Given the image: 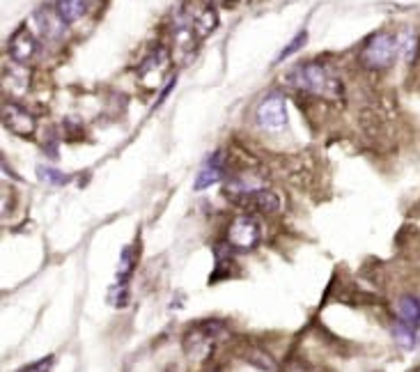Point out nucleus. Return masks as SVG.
Masks as SVG:
<instances>
[{"label":"nucleus","instance_id":"obj_3","mask_svg":"<svg viewBox=\"0 0 420 372\" xmlns=\"http://www.w3.org/2000/svg\"><path fill=\"white\" fill-rule=\"evenodd\" d=\"M400 56V39L393 32H377L365 41V46L361 51V63L367 69H388L395 58Z\"/></svg>","mask_w":420,"mask_h":372},{"label":"nucleus","instance_id":"obj_8","mask_svg":"<svg viewBox=\"0 0 420 372\" xmlns=\"http://www.w3.org/2000/svg\"><path fill=\"white\" fill-rule=\"evenodd\" d=\"M168 63H170V53L168 49L163 46H156L150 56L143 60V65L138 67V79L143 81L145 85H159L161 76L165 74V69H168Z\"/></svg>","mask_w":420,"mask_h":372},{"label":"nucleus","instance_id":"obj_9","mask_svg":"<svg viewBox=\"0 0 420 372\" xmlns=\"http://www.w3.org/2000/svg\"><path fill=\"white\" fill-rule=\"evenodd\" d=\"M7 51H10V58L14 63L25 65L28 60L34 58V53H37V39H34V34L28 28H21L12 34Z\"/></svg>","mask_w":420,"mask_h":372},{"label":"nucleus","instance_id":"obj_18","mask_svg":"<svg viewBox=\"0 0 420 372\" xmlns=\"http://www.w3.org/2000/svg\"><path fill=\"white\" fill-rule=\"evenodd\" d=\"M397 39H400V53L405 56L407 63H414L418 51V37L411 30H405L402 34H397Z\"/></svg>","mask_w":420,"mask_h":372},{"label":"nucleus","instance_id":"obj_4","mask_svg":"<svg viewBox=\"0 0 420 372\" xmlns=\"http://www.w3.org/2000/svg\"><path fill=\"white\" fill-rule=\"evenodd\" d=\"M262 239V230L260 223L248 214L237 216L225 232V244L230 250H237V253H250L255 250Z\"/></svg>","mask_w":420,"mask_h":372},{"label":"nucleus","instance_id":"obj_12","mask_svg":"<svg viewBox=\"0 0 420 372\" xmlns=\"http://www.w3.org/2000/svg\"><path fill=\"white\" fill-rule=\"evenodd\" d=\"M28 83H30V72L25 69V65H19V63L7 65L5 76H3V88L10 97H21V94H25Z\"/></svg>","mask_w":420,"mask_h":372},{"label":"nucleus","instance_id":"obj_1","mask_svg":"<svg viewBox=\"0 0 420 372\" xmlns=\"http://www.w3.org/2000/svg\"><path fill=\"white\" fill-rule=\"evenodd\" d=\"M287 85L294 90H301L312 97L338 99L343 94V83L329 72L322 63H299L285 74Z\"/></svg>","mask_w":420,"mask_h":372},{"label":"nucleus","instance_id":"obj_13","mask_svg":"<svg viewBox=\"0 0 420 372\" xmlns=\"http://www.w3.org/2000/svg\"><path fill=\"white\" fill-rule=\"evenodd\" d=\"M395 313L400 322H405L409 326H420V299L414 294H405V297L397 299L395 304Z\"/></svg>","mask_w":420,"mask_h":372},{"label":"nucleus","instance_id":"obj_17","mask_svg":"<svg viewBox=\"0 0 420 372\" xmlns=\"http://www.w3.org/2000/svg\"><path fill=\"white\" fill-rule=\"evenodd\" d=\"M37 177L42 181H46V184H51V186H65L67 181H69L67 172L56 170V168H51V166H37Z\"/></svg>","mask_w":420,"mask_h":372},{"label":"nucleus","instance_id":"obj_16","mask_svg":"<svg viewBox=\"0 0 420 372\" xmlns=\"http://www.w3.org/2000/svg\"><path fill=\"white\" fill-rule=\"evenodd\" d=\"M393 338H395V342L402 349H414L416 347V328L397 319V322L393 324Z\"/></svg>","mask_w":420,"mask_h":372},{"label":"nucleus","instance_id":"obj_2","mask_svg":"<svg viewBox=\"0 0 420 372\" xmlns=\"http://www.w3.org/2000/svg\"><path fill=\"white\" fill-rule=\"evenodd\" d=\"M227 328L218 319H207V322L193 326L191 331L184 335V352L189 354L193 361H207L212 357L214 345L218 338H223Z\"/></svg>","mask_w":420,"mask_h":372},{"label":"nucleus","instance_id":"obj_21","mask_svg":"<svg viewBox=\"0 0 420 372\" xmlns=\"http://www.w3.org/2000/svg\"><path fill=\"white\" fill-rule=\"evenodd\" d=\"M305 41H308V30H301V32L296 34V37L290 41V44H287L283 51H280V56L276 58V63H283V60H287L290 56H294L296 51H301V49L305 46Z\"/></svg>","mask_w":420,"mask_h":372},{"label":"nucleus","instance_id":"obj_19","mask_svg":"<svg viewBox=\"0 0 420 372\" xmlns=\"http://www.w3.org/2000/svg\"><path fill=\"white\" fill-rule=\"evenodd\" d=\"M134 264H136V248L127 246L125 250H122V257H120L117 281L129 283V276H131V271H134Z\"/></svg>","mask_w":420,"mask_h":372},{"label":"nucleus","instance_id":"obj_5","mask_svg":"<svg viewBox=\"0 0 420 372\" xmlns=\"http://www.w3.org/2000/svg\"><path fill=\"white\" fill-rule=\"evenodd\" d=\"M257 127L265 129L269 134H278L287 127V103L283 94H269L260 101V106L255 110Z\"/></svg>","mask_w":420,"mask_h":372},{"label":"nucleus","instance_id":"obj_10","mask_svg":"<svg viewBox=\"0 0 420 372\" xmlns=\"http://www.w3.org/2000/svg\"><path fill=\"white\" fill-rule=\"evenodd\" d=\"M34 21H37V32H39V37H44V39H58L60 34H63V28H65V21L60 19V14H58V10L53 7H42V10H37L34 12Z\"/></svg>","mask_w":420,"mask_h":372},{"label":"nucleus","instance_id":"obj_22","mask_svg":"<svg viewBox=\"0 0 420 372\" xmlns=\"http://www.w3.org/2000/svg\"><path fill=\"white\" fill-rule=\"evenodd\" d=\"M218 3H223V5H227V3H232V0H218Z\"/></svg>","mask_w":420,"mask_h":372},{"label":"nucleus","instance_id":"obj_6","mask_svg":"<svg viewBox=\"0 0 420 372\" xmlns=\"http://www.w3.org/2000/svg\"><path fill=\"white\" fill-rule=\"evenodd\" d=\"M232 205H237L239 210H246L253 214H276L280 210V198L276 191H271V188L262 186L255 188V191H248V193H241L237 198H232L230 200Z\"/></svg>","mask_w":420,"mask_h":372},{"label":"nucleus","instance_id":"obj_11","mask_svg":"<svg viewBox=\"0 0 420 372\" xmlns=\"http://www.w3.org/2000/svg\"><path fill=\"white\" fill-rule=\"evenodd\" d=\"M225 177V170H223V154L221 152H216L212 154L205 163H203V168H200L198 172V177H196V191H203V188H209V186H214L218 184Z\"/></svg>","mask_w":420,"mask_h":372},{"label":"nucleus","instance_id":"obj_14","mask_svg":"<svg viewBox=\"0 0 420 372\" xmlns=\"http://www.w3.org/2000/svg\"><path fill=\"white\" fill-rule=\"evenodd\" d=\"M87 7H90V0H56V10L67 25L81 21L87 14Z\"/></svg>","mask_w":420,"mask_h":372},{"label":"nucleus","instance_id":"obj_15","mask_svg":"<svg viewBox=\"0 0 420 372\" xmlns=\"http://www.w3.org/2000/svg\"><path fill=\"white\" fill-rule=\"evenodd\" d=\"M191 25H193V30H196V37L203 39V37H209V34L216 30L218 16L212 7H203V10H198L193 16H191Z\"/></svg>","mask_w":420,"mask_h":372},{"label":"nucleus","instance_id":"obj_20","mask_svg":"<svg viewBox=\"0 0 420 372\" xmlns=\"http://www.w3.org/2000/svg\"><path fill=\"white\" fill-rule=\"evenodd\" d=\"M108 299H110V304L115 306V308H125V306L129 304V283L117 281V283L110 288Z\"/></svg>","mask_w":420,"mask_h":372},{"label":"nucleus","instance_id":"obj_23","mask_svg":"<svg viewBox=\"0 0 420 372\" xmlns=\"http://www.w3.org/2000/svg\"><path fill=\"white\" fill-rule=\"evenodd\" d=\"M39 372H46V370H39Z\"/></svg>","mask_w":420,"mask_h":372},{"label":"nucleus","instance_id":"obj_7","mask_svg":"<svg viewBox=\"0 0 420 372\" xmlns=\"http://www.w3.org/2000/svg\"><path fill=\"white\" fill-rule=\"evenodd\" d=\"M3 124H5L7 132H12L14 136H23V138H28L37 132V122H34V117L16 101H5Z\"/></svg>","mask_w":420,"mask_h":372},{"label":"nucleus","instance_id":"obj_24","mask_svg":"<svg viewBox=\"0 0 420 372\" xmlns=\"http://www.w3.org/2000/svg\"><path fill=\"white\" fill-rule=\"evenodd\" d=\"M212 372H218V370H212Z\"/></svg>","mask_w":420,"mask_h":372}]
</instances>
